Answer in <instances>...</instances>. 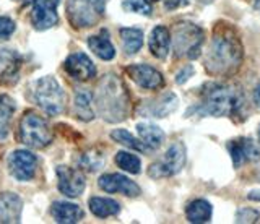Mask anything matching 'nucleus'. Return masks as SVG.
Here are the masks:
<instances>
[{
  "label": "nucleus",
  "mask_w": 260,
  "mask_h": 224,
  "mask_svg": "<svg viewBox=\"0 0 260 224\" xmlns=\"http://www.w3.org/2000/svg\"><path fill=\"white\" fill-rule=\"evenodd\" d=\"M122 46L127 55H134L142 49L143 46V31L138 28H122L119 31Z\"/></svg>",
  "instance_id": "nucleus-26"
},
{
  "label": "nucleus",
  "mask_w": 260,
  "mask_h": 224,
  "mask_svg": "<svg viewBox=\"0 0 260 224\" xmlns=\"http://www.w3.org/2000/svg\"><path fill=\"white\" fill-rule=\"evenodd\" d=\"M60 0H36L32 4L31 23L38 31H46L57 23V7Z\"/></svg>",
  "instance_id": "nucleus-11"
},
{
  "label": "nucleus",
  "mask_w": 260,
  "mask_h": 224,
  "mask_svg": "<svg viewBox=\"0 0 260 224\" xmlns=\"http://www.w3.org/2000/svg\"><path fill=\"white\" fill-rule=\"evenodd\" d=\"M106 0H69L67 18L77 29L94 26L104 17Z\"/></svg>",
  "instance_id": "nucleus-7"
},
{
  "label": "nucleus",
  "mask_w": 260,
  "mask_h": 224,
  "mask_svg": "<svg viewBox=\"0 0 260 224\" xmlns=\"http://www.w3.org/2000/svg\"><path fill=\"white\" fill-rule=\"evenodd\" d=\"M98 185L108 194H122L125 197L140 195V187L122 174H104L98 180Z\"/></svg>",
  "instance_id": "nucleus-15"
},
{
  "label": "nucleus",
  "mask_w": 260,
  "mask_h": 224,
  "mask_svg": "<svg viewBox=\"0 0 260 224\" xmlns=\"http://www.w3.org/2000/svg\"><path fill=\"white\" fill-rule=\"evenodd\" d=\"M148 47H150V52L156 59H159V60L166 59L168 54H169V47H171L169 29L165 26L154 28L150 34V39H148Z\"/></svg>",
  "instance_id": "nucleus-19"
},
{
  "label": "nucleus",
  "mask_w": 260,
  "mask_h": 224,
  "mask_svg": "<svg viewBox=\"0 0 260 224\" xmlns=\"http://www.w3.org/2000/svg\"><path fill=\"white\" fill-rule=\"evenodd\" d=\"M89 211H91L98 218H109V216H116L120 211V205L112 198L104 197H91L88 202Z\"/></svg>",
  "instance_id": "nucleus-25"
},
{
  "label": "nucleus",
  "mask_w": 260,
  "mask_h": 224,
  "mask_svg": "<svg viewBox=\"0 0 260 224\" xmlns=\"http://www.w3.org/2000/svg\"><path fill=\"white\" fill-rule=\"evenodd\" d=\"M254 101H255V104L260 107V82L257 83V86H255V90H254Z\"/></svg>",
  "instance_id": "nucleus-36"
},
{
  "label": "nucleus",
  "mask_w": 260,
  "mask_h": 224,
  "mask_svg": "<svg viewBox=\"0 0 260 224\" xmlns=\"http://www.w3.org/2000/svg\"><path fill=\"white\" fill-rule=\"evenodd\" d=\"M211 214H213V208L207 202V200H193L189 205H187L185 216L187 221L193 222V224H202V222H208L211 219Z\"/></svg>",
  "instance_id": "nucleus-24"
},
{
  "label": "nucleus",
  "mask_w": 260,
  "mask_h": 224,
  "mask_svg": "<svg viewBox=\"0 0 260 224\" xmlns=\"http://www.w3.org/2000/svg\"><path fill=\"white\" fill-rule=\"evenodd\" d=\"M21 210L23 202L18 195L12 194V192L0 194V224L20 222Z\"/></svg>",
  "instance_id": "nucleus-17"
},
{
  "label": "nucleus",
  "mask_w": 260,
  "mask_h": 224,
  "mask_svg": "<svg viewBox=\"0 0 260 224\" xmlns=\"http://www.w3.org/2000/svg\"><path fill=\"white\" fill-rule=\"evenodd\" d=\"M16 29L15 21L10 20L8 17H0V39L10 38Z\"/></svg>",
  "instance_id": "nucleus-32"
},
{
  "label": "nucleus",
  "mask_w": 260,
  "mask_h": 224,
  "mask_svg": "<svg viewBox=\"0 0 260 224\" xmlns=\"http://www.w3.org/2000/svg\"><path fill=\"white\" fill-rule=\"evenodd\" d=\"M16 110V102L12 96L0 94V140H5L10 133L12 119Z\"/></svg>",
  "instance_id": "nucleus-22"
},
{
  "label": "nucleus",
  "mask_w": 260,
  "mask_h": 224,
  "mask_svg": "<svg viewBox=\"0 0 260 224\" xmlns=\"http://www.w3.org/2000/svg\"><path fill=\"white\" fill-rule=\"evenodd\" d=\"M258 141H260V127H258Z\"/></svg>",
  "instance_id": "nucleus-39"
},
{
  "label": "nucleus",
  "mask_w": 260,
  "mask_h": 224,
  "mask_svg": "<svg viewBox=\"0 0 260 224\" xmlns=\"http://www.w3.org/2000/svg\"><path fill=\"white\" fill-rule=\"evenodd\" d=\"M51 214L55 222L60 224H75L83 219V210L70 202H63V200H59V202H54L51 206Z\"/></svg>",
  "instance_id": "nucleus-18"
},
{
  "label": "nucleus",
  "mask_w": 260,
  "mask_h": 224,
  "mask_svg": "<svg viewBox=\"0 0 260 224\" xmlns=\"http://www.w3.org/2000/svg\"><path fill=\"white\" fill-rule=\"evenodd\" d=\"M244 107V94L239 88L221 83H207L202 88V99L197 106L185 112L189 117L197 112L199 116H239Z\"/></svg>",
  "instance_id": "nucleus-2"
},
{
  "label": "nucleus",
  "mask_w": 260,
  "mask_h": 224,
  "mask_svg": "<svg viewBox=\"0 0 260 224\" xmlns=\"http://www.w3.org/2000/svg\"><path fill=\"white\" fill-rule=\"evenodd\" d=\"M73 112L83 122H89L94 119L93 110V93L86 88H78L75 91V99H73Z\"/></svg>",
  "instance_id": "nucleus-20"
},
{
  "label": "nucleus",
  "mask_w": 260,
  "mask_h": 224,
  "mask_svg": "<svg viewBox=\"0 0 260 224\" xmlns=\"http://www.w3.org/2000/svg\"><path fill=\"white\" fill-rule=\"evenodd\" d=\"M203 29L193 23L182 21L174 26L173 33V51L177 59H197L202 54Z\"/></svg>",
  "instance_id": "nucleus-4"
},
{
  "label": "nucleus",
  "mask_w": 260,
  "mask_h": 224,
  "mask_svg": "<svg viewBox=\"0 0 260 224\" xmlns=\"http://www.w3.org/2000/svg\"><path fill=\"white\" fill-rule=\"evenodd\" d=\"M177 96L174 93H165L154 99L145 101L140 107H138V114L143 117H168L171 112L177 109Z\"/></svg>",
  "instance_id": "nucleus-13"
},
{
  "label": "nucleus",
  "mask_w": 260,
  "mask_h": 224,
  "mask_svg": "<svg viewBox=\"0 0 260 224\" xmlns=\"http://www.w3.org/2000/svg\"><path fill=\"white\" fill-rule=\"evenodd\" d=\"M148 2H156V0H148Z\"/></svg>",
  "instance_id": "nucleus-40"
},
{
  "label": "nucleus",
  "mask_w": 260,
  "mask_h": 224,
  "mask_svg": "<svg viewBox=\"0 0 260 224\" xmlns=\"http://www.w3.org/2000/svg\"><path fill=\"white\" fill-rule=\"evenodd\" d=\"M116 164L122 171H125L128 174H140L142 171L140 158L135 156L134 153H128V151H119L116 155Z\"/></svg>",
  "instance_id": "nucleus-29"
},
{
  "label": "nucleus",
  "mask_w": 260,
  "mask_h": 224,
  "mask_svg": "<svg viewBox=\"0 0 260 224\" xmlns=\"http://www.w3.org/2000/svg\"><path fill=\"white\" fill-rule=\"evenodd\" d=\"M106 163V158L103 155V151L100 150H88L83 155H80L78 158V167L81 171L86 172H98L100 169H103V166Z\"/></svg>",
  "instance_id": "nucleus-27"
},
{
  "label": "nucleus",
  "mask_w": 260,
  "mask_h": 224,
  "mask_svg": "<svg viewBox=\"0 0 260 224\" xmlns=\"http://www.w3.org/2000/svg\"><path fill=\"white\" fill-rule=\"evenodd\" d=\"M88 46L101 60H112L114 57H116V49H114V46L109 39L108 29H101L100 34L89 36Z\"/></svg>",
  "instance_id": "nucleus-21"
},
{
  "label": "nucleus",
  "mask_w": 260,
  "mask_h": 224,
  "mask_svg": "<svg viewBox=\"0 0 260 224\" xmlns=\"http://www.w3.org/2000/svg\"><path fill=\"white\" fill-rule=\"evenodd\" d=\"M226 148L231 155L234 167H239L242 164L255 161V159L260 158V148L250 138L231 140V141H228Z\"/></svg>",
  "instance_id": "nucleus-16"
},
{
  "label": "nucleus",
  "mask_w": 260,
  "mask_h": 224,
  "mask_svg": "<svg viewBox=\"0 0 260 224\" xmlns=\"http://www.w3.org/2000/svg\"><path fill=\"white\" fill-rule=\"evenodd\" d=\"M127 75L134 80V82L143 88V90H158V88L165 86V78L156 68H153L145 63H135L125 68Z\"/></svg>",
  "instance_id": "nucleus-14"
},
{
  "label": "nucleus",
  "mask_w": 260,
  "mask_h": 224,
  "mask_svg": "<svg viewBox=\"0 0 260 224\" xmlns=\"http://www.w3.org/2000/svg\"><path fill=\"white\" fill-rule=\"evenodd\" d=\"M63 68L73 80H77V82H88V80L96 77L94 63L83 52L70 54L69 57L65 59Z\"/></svg>",
  "instance_id": "nucleus-12"
},
{
  "label": "nucleus",
  "mask_w": 260,
  "mask_h": 224,
  "mask_svg": "<svg viewBox=\"0 0 260 224\" xmlns=\"http://www.w3.org/2000/svg\"><path fill=\"white\" fill-rule=\"evenodd\" d=\"M18 137L23 145L35 150H43L51 145L54 135L46 119L35 112H26L20 122Z\"/></svg>",
  "instance_id": "nucleus-6"
},
{
  "label": "nucleus",
  "mask_w": 260,
  "mask_h": 224,
  "mask_svg": "<svg viewBox=\"0 0 260 224\" xmlns=\"http://www.w3.org/2000/svg\"><path fill=\"white\" fill-rule=\"evenodd\" d=\"M189 4V0H166L165 7L168 10H174V9H179V7H184Z\"/></svg>",
  "instance_id": "nucleus-34"
},
{
  "label": "nucleus",
  "mask_w": 260,
  "mask_h": 224,
  "mask_svg": "<svg viewBox=\"0 0 260 224\" xmlns=\"http://www.w3.org/2000/svg\"><path fill=\"white\" fill-rule=\"evenodd\" d=\"M96 109L106 122L117 124L125 121L130 112V99L125 85L122 80L114 75L108 73L100 80L98 90L94 94Z\"/></svg>",
  "instance_id": "nucleus-3"
},
{
  "label": "nucleus",
  "mask_w": 260,
  "mask_h": 224,
  "mask_svg": "<svg viewBox=\"0 0 260 224\" xmlns=\"http://www.w3.org/2000/svg\"><path fill=\"white\" fill-rule=\"evenodd\" d=\"M137 132L140 135V140L146 145L150 151L151 150H158L162 141H165V132H162L158 125L153 124H137Z\"/></svg>",
  "instance_id": "nucleus-23"
},
{
  "label": "nucleus",
  "mask_w": 260,
  "mask_h": 224,
  "mask_svg": "<svg viewBox=\"0 0 260 224\" xmlns=\"http://www.w3.org/2000/svg\"><path fill=\"white\" fill-rule=\"evenodd\" d=\"M57 187L62 195L69 198H77L85 192L86 180L85 175L81 174V169L69 166H59L57 167Z\"/></svg>",
  "instance_id": "nucleus-10"
},
{
  "label": "nucleus",
  "mask_w": 260,
  "mask_h": 224,
  "mask_svg": "<svg viewBox=\"0 0 260 224\" xmlns=\"http://www.w3.org/2000/svg\"><path fill=\"white\" fill-rule=\"evenodd\" d=\"M184 164H185V146L182 141H176L168 148V151L158 161H154L148 167V175L153 179L173 177V175L182 171Z\"/></svg>",
  "instance_id": "nucleus-8"
},
{
  "label": "nucleus",
  "mask_w": 260,
  "mask_h": 224,
  "mask_svg": "<svg viewBox=\"0 0 260 224\" xmlns=\"http://www.w3.org/2000/svg\"><path fill=\"white\" fill-rule=\"evenodd\" d=\"M122 7H124V10H127V12L140 13L143 17H150L153 12L148 0H124V2H122Z\"/></svg>",
  "instance_id": "nucleus-30"
},
{
  "label": "nucleus",
  "mask_w": 260,
  "mask_h": 224,
  "mask_svg": "<svg viewBox=\"0 0 260 224\" xmlns=\"http://www.w3.org/2000/svg\"><path fill=\"white\" fill-rule=\"evenodd\" d=\"M32 99L47 116H59L65 106V94L54 77H43L32 85Z\"/></svg>",
  "instance_id": "nucleus-5"
},
{
  "label": "nucleus",
  "mask_w": 260,
  "mask_h": 224,
  "mask_svg": "<svg viewBox=\"0 0 260 224\" xmlns=\"http://www.w3.org/2000/svg\"><path fill=\"white\" fill-rule=\"evenodd\" d=\"M258 216V211L254 208H242L236 213V222H257Z\"/></svg>",
  "instance_id": "nucleus-31"
},
{
  "label": "nucleus",
  "mask_w": 260,
  "mask_h": 224,
  "mask_svg": "<svg viewBox=\"0 0 260 224\" xmlns=\"http://www.w3.org/2000/svg\"><path fill=\"white\" fill-rule=\"evenodd\" d=\"M18 2H23V4H35L36 0H18Z\"/></svg>",
  "instance_id": "nucleus-37"
},
{
  "label": "nucleus",
  "mask_w": 260,
  "mask_h": 224,
  "mask_svg": "<svg viewBox=\"0 0 260 224\" xmlns=\"http://www.w3.org/2000/svg\"><path fill=\"white\" fill-rule=\"evenodd\" d=\"M257 177H258V180H260V163H258V167H257Z\"/></svg>",
  "instance_id": "nucleus-38"
},
{
  "label": "nucleus",
  "mask_w": 260,
  "mask_h": 224,
  "mask_svg": "<svg viewBox=\"0 0 260 224\" xmlns=\"http://www.w3.org/2000/svg\"><path fill=\"white\" fill-rule=\"evenodd\" d=\"M111 138L114 141H117L120 143V145H124L130 150H135V151H140V153H146V151H150L148 148H146V145L142 141V140H138L135 138L132 133L124 130V129H117V130H114L111 132Z\"/></svg>",
  "instance_id": "nucleus-28"
},
{
  "label": "nucleus",
  "mask_w": 260,
  "mask_h": 224,
  "mask_svg": "<svg viewBox=\"0 0 260 224\" xmlns=\"http://www.w3.org/2000/svg\"><path fill=\"white\" fill-rule=\"evenodd\" d=\"M247 198L250 200V202H260V190H250Z\"/></svg>",
  "instance_id": "nucleus-35"
},
{
  "label": "nucleus",
  "mask_w": 260,
  "mask_h": 224,
  "mask_svg": "<svg viewBox=\"0 0 260 224\" xmlns=\"http://www.w3.org/2000/svg\"><path fill=\"white\" fill-rule=\"evenodd\" d=\"M192 73H193V67H192V65H185V67L176 75V83H177V85H184V83L187 82V80L190 78Z\"/></svg>",
  "instance_id": "nucleus-33"
},
{
  "label": "nucleus",
  "mask_w": 260,
  "mask_h": 224,
  "mask_svg": "<svg viewBox=\"0 0 260 224\" xmlns=\"http://www.w3.org/2000/svg\"><path fill=\"white\" fill-rule=\"evenodd\" d=\"M8 171L13 179L20 182H29L35 179L38 171V158L28 150H16L8 156Z\"/></svg>",
  "instance_id": "nucleus-9"
},
{
  "label": "nucleus",
  "mask_w": 260,
  "mask_h": 224,
  "mask_svg": "<svg viewBox=\"0 0 260 224\" xmlns=\"http://www.w3.org/2000/svg\"><path fill=\"white\" fill-rule=\"evenodd\" d=\"M244 57L242 43L230 25H219L205 52L203 65L213 77H230L239 70Z\"/></svg>",
  "instance_id": "nucleus-1"
}]
</instances>
